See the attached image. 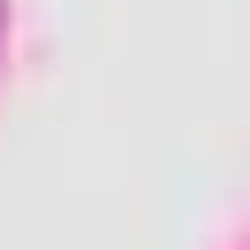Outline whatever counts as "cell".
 Wrapping results in <instances>:
<instances>
[{"label": "cell", "instance_id": "obj_1", "mask_svg": "<svg viewBox=\"0 0 250 250\" xmlns=\"http://www.w3.org/2000/svg\"><path fill=\"white\" fill-rule=\"evenodd\" d=\"M0 31H8V8H0Z\"/></svg>", "mask_w": 250, "mask_h": 250}]
</instances>
